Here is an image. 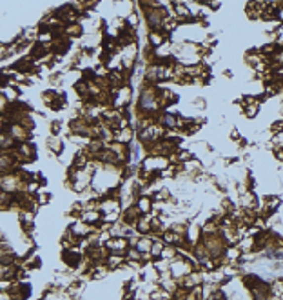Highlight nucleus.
Returning <instances> with one entry per match:
<instances>
[{
	"label": "nucleus",
	"instance_id": "aec40b11",
	"mask_svg": "<svg viewBox=\"0 0 283 300\" xmlns=\"http://www.w3.org/2000/svg\"><path fill=\"white\" fill-rule=\"evenodd\" d=\"M125 24H127V28H131V29H138V26H140V17H138V13L136 11H131L125 17Z\"/></svg>",
	"mask_w": 283,
	"mask_h": 300
},
{
	"label": "nucleus",
	"instance_id": "f257e3e1",
	"mask_svg": "<svg viewBox=\"0 0 283 300\" xmlns=\"http://www.w3.org/2000/svg\"><path fill=\"white\" fill-rule=\"evenodd\" d=\"M171 277L176 278V280H182V278H185L187 275H191L193 271H196L195 266L191 264L189 260H185L183 257L178 255V258H174V260L171 262Z\"/></svg>",
	"mask_w": 283,
	"mask_h": 300
},
{
	"label": "nucleus",
	"instance_id": "9b49d317",
	"mask_svg": "<svg viewBox=\"0 0 283 300\" xmlns=\"http://www.w3.org/2000/svg\"><path fill=\"white\" fill-rule=\"evenodd\" d=\"M80 220L87 222L89 226H96L98 222H102V211L98 210H89V211H83V215Z\"/></svg>",
	"mask_w": 283,
	"mask_h": 300
},
{
	"label": "nucleus",
	"instance_id": "f8f14e48",
	"mask_svg": "<svg viewBox=\"0 0 283 300\" xmlns=\"http://www.w3.org/2000/svg\"><path fill=\"white\" fill-rule=\"evenodd\" d=\"M18 267L17 266H0V280H13L17 282Z\"/></svg>",
	"mask_w": 283,
	"mask_h": 300
},
{
	"label": "nucleus",
	"instance_id": "7ed1b4c3",
	"mask_svg": "<svg viewBox=\"0 0 283 300\" xmlns=\"http://www.w3.org/2000/svg\"><path fill=\"white\" fill-rule=\"evenodd\" d=\"M69 229L73 231V235H77L80 240H83V238H89L91 235L94 233L93 226H89L87 222L83 220H75L71 222V226H69Z\"/></svg>",
	"mask_w": 283,
	"mask_h": 300
},
{
	"label": "nucleus",
	"instance_id": "20e7f679",
	"mask_svg": "<svg viewBox=\"0 0 283 300\" xmlns=\"http://www.w3.org/2000/svg\"><path fill=\"white\" fill-rule=\"evenodd\" d=\"M106 266L111 269V271H118L122 269L123 266H127V258H125V253H117V251H109V257L106 260Z\"/></svg>",
	"mask_w": 283,
	"mask_h": 300
},
{
	"label": "nucleus",
	"instance_id": "4468645a",
	"mask_svg": "<svg viewBox=\"0 0 283 300\" xmlns=\"http://www.w3.org/2000/svg\"><path fill=\"white\" fill-rule=\"evenodd\" d=\"M83 33V26L82 24H71V26H66V37L67 39H78L80 35Z\"/></svg>",
	"mask_w": 283,
	"mask_h": 300
},
{
	"label": "nucleus",
	"instance_id": "423d86ee",
	"mask_svg": "<svg viewBox=\"0 0 283 300\" xmlns=\"http://www.w3.org/2000/svg\"><path fill=\"white\" fill-rule=\"evenodd\" d=\"M167 40H171L163 31H147V44L153 47V49H158L165 44Z\"/></svg>",
	"mask_w": 283,
	"mask_h": 300
},
{
	"label": "nucleus",
	"instance_id": "0eeeda50",
	"mask_svg": "<svg viewBox=\"0 0 283 300\" xmlns=\"http://www.w3.org/2000/svg\"><path fill=\"white\" fill-rule=\"evenodd\" d=\"M106 248L109 249V251H117V253H125L131 246H129V238H111V240H107Z\"/></svg>",
	"mask_w": 283,
	"mask_h": 300
},
{
	"label": "nucleus",
	"instance_id": "9d476101",
	"mask_svg": "<svg viewBox=\"0 0 283 300\" xmlns=\"http://www.w3.org/2000/svg\"><path fill=\"white\" fill-rule=\"evenodd\" d=\"M45 146H47V149H49L53 155H62V153H64V140H62L60 136L49 135V136H47V140H45Z\"/></svg>",
	"mask_w": 283,
	"mask_h": 300
},
{
	"label": "nucleus",
	"instance_id": "6e6552de",
	"mask_svg": "<svg viewBox=\"0 0 283 300\" xmlns=\"http://www.w3.org/2000/svg\"><path fill=\"white\" fill-rule=\"evenodd\" d=\"M134 206L138 208V211L142 215H151V213H153L155 200H153V197H145V195H142V197H138L134 200Z\"/></svg>",
	"mask_w": 283,
	"mask_h": 300
},
{
	"label": "nucleus",
	"instance_id": "5701e85b",
	"mask_svg": "<svg viewBox=\"0 0 283 300\" xmlns=\"http://www.w3.org/2000/svg\"><path fill=\"white\" fill-rule=\"evenodd\" d=\"M195 159V153L193 151H189V149H180L178 151V164H185L189 160Z\"/></svg>",
	"mask_w": 283,
	"mask_h": 300
},
{
	"label": "nucleus",
	"instance_id": "b1692460",
	"mask_svg": "<svg viewBox=\"0 0 283 300\" xmlns=\"http://www.w3.org/2000/svg\"><path fill=\"white\" fill-rule=\"evenodd\" d=\"M125 258H127V260L142 262V251H140L138 248H129L127 251H125Z\"/></svg>",
	"mask_w": 283,
	"mask_h": 300
},
{
	"label": "nucleus",
	"instance_id": "f3484780",
	"mask_svg": "<svg viewBox=\"0 0 283 300\" xmlns=\"http://www.w3.org/2000/svg\"><path fill=\"white\" fill-rule=\"evenodd\" d=\"M163 248H165V244H163V240H162V238H156V240H153V246H151V255L155 257V260H158V258H160Z\"/></svg>",
	"mask_w": 283,
	"mask_h": 300
},
{
	"label": "nucleus",
	"instance_id": "a211bd4d",
	"mask_svg": "<svg viewBox=\"0 0 283 300\" xmlns=\"http://www.w3.org/2000/svg\"><path fill=\"white\" fill-rule=\"evenodd\" d=\"M260 108L261 104H247V106H243V115L247 119H256L260 113Z\"/></svg>",
	"mask_w": 283,
	"mask_h": 300
},
{
	"label": "nucleus",
	"instance_id": "393cba45",
	"mask_svg": "<svg viewBox=\"0 0 283 300\" xmlns=\"http://www.w3.org/2000/svg\"><path fill=\"white\" fill-rule=\"evenodd\" d=\"M62 129H64V126H62L60 120H53V122L49 124V135L58 136L62 133Z\"/></svg>",
	"mask_w": 283,
	"mask_h": 300
},
{
	"label": "nucleus",
	"instance_id": "6ab92c4d",
	"mask_svg": "<svg viewBox=\"0 0 283 300\" xmlns=\"http://www.w3.org/2000/svg\"><path fill=\"white\" fill-rule=\"evenodd\" d=\"M151 246H153V238L151 237H140L138 244H136V248L142 251V253H151Z\"/></svg>",
	"mask_w": 283,
	"mask_h": 300
},
{
	"label": "nucleus",
	"instance_id": "ddd939ff",
	"mask_svg": "<svg viewBox=\"0 0 283 300\" xmlns=\"http://www.w3.org/2000/svg\"><path fill=\"white\" fill-rule=\"evenodd\" d=\"M136 231H138L140 235H144V237L151 235L153 227H151V216L149 215H144L142 218H140L138 224H136Z\"/></svg>",
	"mask_w": 283,
	"mask_h": 300
},
{
	"label": "nucleus",
	"instance_id": "39448f33",
	"mask_svg": "<svg viewBox=\"0 0 283 300\" xmlns=\"http://www.w3.org/2000/svg\"><path fill=\"white\" fill-rule=\"evenodd\" d=\"M202 226H198L196 222H189V226H187V235H185V240H187L193 248H195L196 244H200L202 242Z\"/></svg>",
	"mask_w": 283,
	"mask_h": 300
},
{
	"label": "nucleus",
	"instance_id": "412c9836",
	"mask_svg": "<svg viewBox=\"0 0 283 300\" xmlns=\"http://www.w3.org/2000/svg\"><path fill=\"white\" fill-rule=\"evenodd\" d=\"M35 197H37V202H39L40 208H42V206H47L51 202V193H45L44 187H42V189H40Z\"/></svg>",
	"mask_w": 283,
	"mask_h": 300
},
{
	"label": "nucleus",
	"instance_id": "4be33fe9",
	"mask_svg": "<svg viewBox=\"0 0 283 300\" xmlns=\"http://www.w3.org/2000/svg\"><path fill=\"white\" fill-rule=\"evenodd\" d=\"M271 291L274 297H282L283 295V278H276L271 282Z\"/></svg>",
	"mask_w": 283,
	"mask_h": 300
},
{
	"label": "nucleus",
	"instance_id": "dca6fc26",
	"mask_svg": "<svg viewBox=\"0 0 283 300\" xmlns=\"http://www.w3.org/2000/svg\"><path fill=\"white\" fill-rule=\"evenodd\" d=\"M2 96H6L7 102H17L20 93H18L17 87H9V86H6V87H2Z\"/></svg>",
	"mask_w": 283,
	"mask_h": 300
},
{
	"label": "nucleus",
	"instance_id": "a878e982",
	"mask_svg": "<svg viewBox=\"0 0 283 300\" xmlns=\"http://www.w3.org/2000/svg\"><path fill=\"white\" fill-rule=\"evenodd\" d=\"M207 7H212V11H218L222 7V2H205Z\"/></svg>",
	"mask_w": 283,
	"mask_h": 300
},
{
	"label": "nucleus",
	"instance_id": "1a4fd4ad",
	"mask_svg": "<svg viewBox=\"0 0 283 300\" xmlns=\"http://www.w3.org/2000/svg\"><path fill=\"white\" fill-rule=\"evenodd\" d=\"M109 273H111V269H109L106 264H94V266L89 269L87 277L91 278V280H104V278H107Z\"/></svg>",
	"mask_w": 283,
	"mask_h": 300
},
{
	"label": "nucleus",
	"instance_id": "2eb2a0df",
	"mask_svg": "<svg viewBox=\"0 0 283 300\" xmlns=\"http://www.w3.org/2000/svg\"><path fill=\"white\" fill-rule=\"evenodd\" d=\"M160 258H163L167 262H172L174 258H178V248L176 246H165L163 251H162Z\"/></svg>",
	"mask_w": 283,
	"mask_h": 300
},
{
	"label": "nucleus",
	"instance_id": "f03ea898",
	"mask_svg": "<svg viewBox=\"0 0 283 300\" xmlns=\"http://www.w3.org/2000/svg\"><path fill=\"white\" fill-rule=\"evenodd\" d=\"M131 96H133V89H131V86H123L120 87L115 96V104H113V108L115 109H122V108H129V104H131Z\"/></svg>",
	"mask_w": 283,
	"mask_h": 300
}]
</instances>
